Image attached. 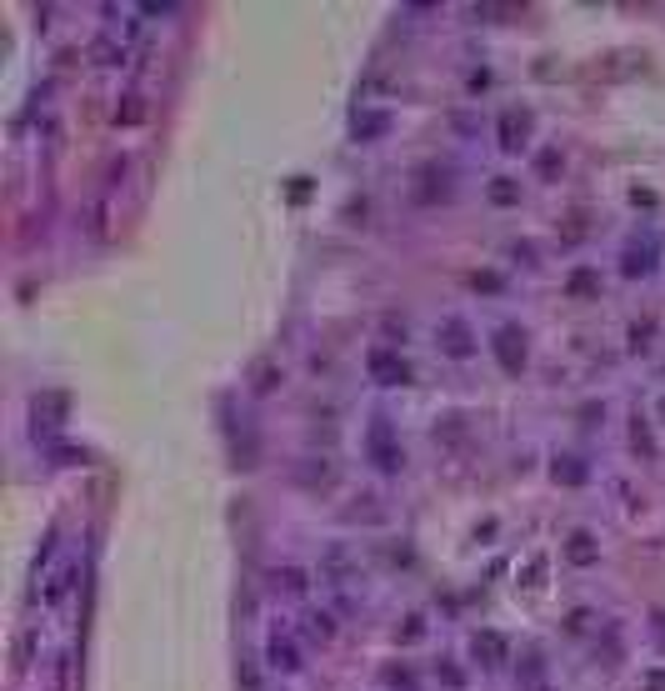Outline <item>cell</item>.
Masks as SVG:
<instances>
[{
    "instance_id": "16",
    "label": "cell",
    "mask_w": 665,
    "mask_h": 691,
    "mask_svg": "<svg viewBox=\"0 0 665 691\" xmlns=\"http://www.w3.org/2000/svg\"><path fill=\"white\" fill-rule=\"evenodd\" d=\"M331 481H335V466L325 461V456L301 461V487H331Z\"/></svg>"
},
{
    "instance_id": "18",
    "label": "cell",
    "mask_w": 665,
    "mask_h": 691,
    "mask_svg": "<svg viewBox=\"0 0 665 691\" xmlns=\"http://www.w3.org/2000/svg\"><path fill=\"white\" fill-rule=\"evenodd\" d=\"M550 471H556V481H566V487H580V481H585V466L570 461V456H560V461L550 466Z\"/></svg>"
},
{
    "instance_id": "26",
    "label": "cell",
    "mask_w": 665,
    "mask_h": 691,
    "mask_svg": "<svg viewBox=\"0 0 665 691\" xmlns=\"http://www.w3.org/2000/svg\"><path fill=\"white\" fill-rule=\"evenodd\" d=\"M536 691H550V686H536Z\"/></svg>"
},
{
    "instance_id": "20",
    "label": "cell",
    "mask_w": 665,
    "mask_h": 691,
    "mask_svg": "<svg viewBox=\"0 0 665 691\" xmlns=\"http://www.w3.org/2000/svg\"><path fill=\"white\" fill-rule=\"evenodd\" d=\"M651 331H655L651 321H635L631 326V351H645V346H651Z\"/></svg>"
},
{
    "instance_id": "3",
    "label": "cell",
    "mask_w": 665,
    "mask_h": 691,
    "mask_svg": "<svg viewBox=\"0 0 665 691\" xmlns=\"http://www.w3.org/2000/svg\"><path fill=\"white\" fill-rule=\"evenodd\" d=\"M491 351H495V361H501V371H505V376H520V371H526V361H530L526 326H515V321L495 326V336H491Z\"/></svg>"
},
{
    "instance_id": "11",
    "label": "cell",
    "mask_w": 665,
    "mask_h": 691,
    "mask_svg": "<svg viewBox=\"0 0 665 691\" xmlns=\"http://www.w3.org/2000/svg\"><path fill=\"white\" fill-rule=\"evenodd\" d=\"M566 562H576V566L601 562V541L590 536V531H570L566 536Z\"/></svg>"
},
{
    "instance_id": "7",
    "label": "cell",
    "mask_w": 665,
    "mask_h": 691,
    "mask_svg": "<svg viewBox=\"0 0 665 691\" xmlns=\"http://www.w3.org/2000/svg\"><path fill=\"white\" fill-rule=\"evenodd\" d=\"M501 151H526V141H530V110H520V106H510V110H501Z\"/></svg>"
},
{
    "instance_id": "2",
    "label": "cell",
    "mask_w": 665,
    "mask_h": 691,
    "mask_svg": "<svg viewBox=\"0 0 665 691\" xmlns=\"http://www.w3.org/2000/svg\"><path fill=\"white\" fill-rule=\"evenodd\" d=\"M365 451H370V466L386 471V476H396L400 466H406V446H400L390 416H370V426H365Z\"/></svg>"
},
{
    "instance_id": "8",
    "label": "cell",
    "mask_w": 665,
    "mask_h": 691,
    "mask_svg": "<svg viewBox=\"0 0 665 691\" xmlns=\"http://www.w3.org/2000/svg\"><path fill=\"white\" fill-rule=\"evenodd\" d=\"M270 592H276V596H290V601H301V596L311 592V576H305L301 566H276V572H270Z\"/></svg>"
},
{
    "instance_id": "14",
    "label": "cell",
    "mask_w": 665,
    "mask_h": 691,
    "mask_svg": "<svg viewBox=\"0 0 665 691\" xmlns=\"http://www.w3.org/2000/svg\"><path fill=\"white\" fill-rule=\"evenodd\" d=\"M76 572H80V566H76V562H65V566H55V572H51V582H45V586H41V596H45V606H55V601H61V596H65V592H70V586H76Z\"/></svg>"
},
{
    "instance_id": "1",
    "label": "cell",
    "mask_w": 665,
    "mask_h": 691,
    "mask_svg": "<svg viewBox=\"0 0 665 691\" xmlns=\"http://www.w3.org/2000/svg\"><path fill=\"white\" fill-rule=\"evenodd\" d=\"M321 586L331 592L335 611L351 616L355 606L365 601V572L361 562H355V551L345 546V541H331V546L321 551Z\"/></svg>"
},
{
    "instance_id": "22",
    "label": "cell",
    "mask_w": 665,
    "mask_h": 691,
    "mask_svg": "<svg viewBox=\"0 0 665 691\" xmlns=\"http://www.w3.org/2000/svg\"><path fill=\"white\" fill-rule=\"evenodd\" d=\"M536 166H540V175H556L560 171V151H540Z\"/></svg>"
},
{
    "instance_id": "13",
    "label": "cell",
    "mask_w": 665,
    "mask_h": 691,
    "mask_svg": "<svg viewBox=\"0 0 665 691\" xmlns=\"http://www.w3.org/2000/svg\"><path fill=\"white\" fill-rule=\"evenodd\" d=\"M471 651H475L481 667H501V661H505V637H495V631H475Z\"/></svg>"
},
{
    "instance_id": "9",
    "label": "cell",
    "mask_w": 665,
    "mask_h": 691,
    "mask_svg": "<svg viewBox=\"0 0 665 691\" xmlns=\"http://www.w3.org/2000/svg\"><path fill=\"white\" fill-rule=\"evenodd\" d=\"M351 130H355V141H380L390 130V110H355Z\"/></svg>"
},
{
    "instance_id": "4",
    "label": "cell",
    "mask_w": 665,
    "mask_h": 691,
    "mask_svg": "<svg viewBox=\"0 0 665 691\" xmlns=\"http://www.w3.org/2000/svg\"><path fill=\"white\" fill-rule=\"evenodd\" d=\"M436 346H440V356L471 361L475 356V331H471V321H461V316H445V321L436 326Z\"/></svg>"
},
{
    "instance_id": "12",
    "label": "cell",
    "mask_w": 665,
    "mask_h": 691,
    "mask_svg": "<svg viewBox=\"0 0 665 691\" xmlns=\"http://www.w3.org/2000/svg\"><path fill=\"white\" fill-rule=\"evenodd\" d=\"M621 270L625 276H651L655 270V241H641V246H625V260H621Z\"/></svg>"
},
{
    "instance_id": "17",
    "label": "cell",
    "mask_w": 665,
    "mask_h": 691,
    "mask_svg": "<svg viewBox=\"0 0 665 691\" xmlns=\"http://www.w3.org/2000/svg\"><path fill=\"white\" fill-rule=\"evenodd\" d=\"M380 681H386L390 691H416V671H410V667H396V661L380 671Z\"/></svg>"
},
{
    "instance_id": "15",
    "label": "cell",
    "mask_w": 665,
    "mask_h": 691,
    "mask_svg": "<svg viewBox=\"0 0 665 691\" xmlns=\"http://www.w3.org/2000/svg\"><path fill=\"white\" fill-rule=\"evenodd\" d=\"M566 296H576V301H590V296H601V270H570V281H566Z\"/></svg>"
},
{
    "instance_id": "5",
    "label": "cell",
    "mask_w": 665,
    "mask_h": 691,
    "mask_svg": "<svg viewBox=\"0 0 665 691\" xmlns=\"http://www.w3.org/2000/svg\"><path fill=\"white\" fill-rule=\"evenodd\" d=\"M266 667L270 671H280V677H295V671L305 667V657H301V641L290 637L286 627H276L266 637Z\"/></svg>"
},
{
    "instance_id": "21",
    "label": "cell",
    "mask_w": 665,
    "mask_h": 691,
    "mask_svg": "<svg viewBox=\"0 0 665 691\" xmlns=\"http://www.w3.org/2000/svg\"><path fill=\"white\" fill-rule=\"evenodd\" d=\"M471 281H475V291H501V276L495 270H475Z\"/></svg>"
},
{
    "instance_id": "24",
    "label": "cell",
    "mask_w": 665,
    "mask_h": 691,
    "mask_svg": "<svg viewBox=\"0 0 665 691\" xmlns=\"http://www.w3.org/2000/svg\"><path fill=\"white\" fill-rule=\"evenodd\" d=\"M645 691H665V671H651V677H645Z\"/></svg>"
},
{
    "instance_id": "19",
    "label": "cell",
    "mask_w": 665,
    "mask_h": 691,
    "mask_svg": "<svg viewBox=\"0 0 665 691\" xmlns=\"http://www.w3.org/2000/svg\"><path fill=\"white\" fill-rule=\"evenodd\" d=\"M276 376H280V371L270 366V361H260V366H256V381H250V391H260V396H266V391H276Z\"/></svg>"
},
{
    "instance_id": "23",
    "label": "cell",
    "mask_w": 665,
    "mask_h": 691,
    "mask_svg": "<svg viewBox=\"0 0 665 691\" xmlns=\"http://www.w3.org/2000/svg\"><path fill=\"white\" fill-rule=\"evenodd\" d=\"M491 195H495V201H515V185H510V181H495Z\"/></svg>"
},
{
    "instance_id": "27",
    "label": "cell",
    "mask_w": 665,
    "mask_h": 691,
    "mask_svg": "<svg viewBox=\"0 0 665 691\" xmlns=\"http://www.w3.org/2000/svg\"><path fill=\"white\" fill-rule=\"evenodd\" d=\"M660 376H665V366H660Z\"/></svg>"
},
{
    "instance_id": "6",
    "label": "cell",
    "mask_w": 665,
    "mask_h": 691,
    "mask_svg": "<svg viewBox=\"0 0 665 691\" xmlns=\"http://www.w3.org/2000/svg\"><path fill=\"white\" fill-rule=\"evenodd\" d=\"M365 371H370V381L376 386H406L410 381V366L400 351H390V346H376L370 356H365Z\"/></svg>"
},
{
    "instance_id": "10",
    "label": "cell",
    "mask_w": 665,
    "mask_h": 691,
    "mask_svg": "<svg viewBox=\"0 0 665 691\" xmlns=\"http://www.w3.org/2000/svg\"><path fill=\"white\" fill-rule=\"evenodd\" d=\"M301 627H305V637H311V641H321V647H325V641L335 637V611H325V606H305Z\"/></svg>"
},
{
    "instance_id": "25",
    "label": "cell",
    "mask_w": 665,
    "mask_h": 691,
    "mask_svg": "<svg viewBox=\"0 0 665 691\" xmlns=\"http://www.w3.org/2000/svg\"><path fill=\"white\" fill-rule=\"evenodd\" d=\"M660 421H665V401H660Z\"/></svg>"
}]
</instances>
